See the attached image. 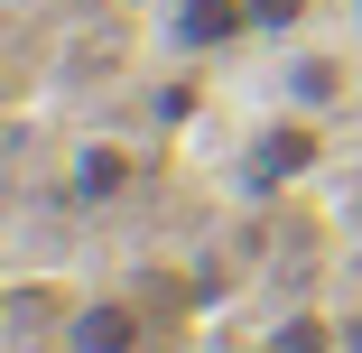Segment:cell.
I'll return each mask as SVG.
<instances>
[{
    "label": "cell",
    "mask_w": 362,
    "mask_h": 353,
    "mask_svg": "<svg viewBox=\"0 0 362 353\" xmlns=\"http://www.w3.org/2000/svg\"><path fill=\"white\" fill-rule=\"evenodd\" d=\"M186 335L149 316V298H130V289H93L65 307V353H177Z\"/></svg>",
    "instance_id": "1"
},
{
    "label": "cell",
    "mask_w": 362,
    "mask_h": 353,
    "mask_svg": "<svg viewBox=\"0 0 362 353\" xmlns=\"http://www.w3.org/2000/svg\"><path fill=\"white\" fill-rule=\"evenodd\" d=\"M158 37L177 56H223V47L260 37V10L251 0H158Z\"/></svg>",
    "instance_id": "2"
},
{
    "label": "cell",
    "mask_w": 362,
    "mask_h": 353,
    "mask_svg": "<svg viewBox=\"0 0 362 353\" xmlns=\"http://www.w3.org/2000/svg\"><path fill=\"white\" fill-rule=\"evenodd\" d=\"M316 158H325V112L269 121L260 149H251V186H298V177H316Z\"/></svg>",
    "instance_id": "3"
},
{
    "label": "cell",
    "mask_w": 362,
    "mask_h": 353,
    "mask_svg": "<svg viewBox=\"0 0 362 353\" xmlns=\"http://www.w3.org/2000/svg\"><path fill=\"white\" fill-rule=\"evenodd\" d=\"M279 93L298 103V112H334V103H344V65H334V56H288Z\"/></svg>",
    "instance_id": "4"
},
{
    "label": "cell",
    "mask_w": 362,
    "mask_h": 353,
    "mask_svg": "<svg viewBox=\"0 0 362 353\" xmlns=\"http://www.w3.org/2000/svg\"><path fill=\"white\" fill-rule=\"evenodd\" d=\"M65 186H75V195H121V186H130V158L112 149V139H84L75 168H65Z\"/></svg>",
    "instance_id": "5"
},
{
    "label": "cell",
    "mask_w": 362,
    "mask_h": 353,
    "mask_svg": "<svg viewBox=\"0 0 362 353\" xmlns=\"http://www.w3.org/2000/svg\"><path fill=\"white\" fill-rule=\"evenodd\" d=\"M251 10H260V37H288V28L316 19V0H251Z\"/></svg>",
    "instance_id": "6"
},
{
    "label": "cell",
    "mask_w": 362,
    "mask_h": 353,
    "mask_svg": "<svg viewBox=\"0 0 362 353\" xmlns=\"http://www.w3.org/2000/svg\"><path fill=\"white\" fill-rule=\"evenodd\" d=\"M334 325H344V353H362V307H334Z\"/></svg>",
    "instance_id": "7"
},
{
    "label": "cell",
    "mask_w": 362,
    "mask_h": 353,
    "mask_svg": "<svg viewBox=\"0 0 362 353\" xmlns=\"http://www.w3.org/2000/svg\"><path fill=\"white\" fill-rule=\"evenodd\" d=\"M251 353H279V344H251Z\"/></svg>",
    "instance_id": "8"
}]
</instances>
